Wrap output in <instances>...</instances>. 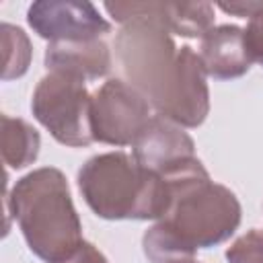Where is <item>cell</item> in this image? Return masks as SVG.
Here are the masks:
<instances>
[{"instance_id": "18", "label": "cell", "mask_w": 263, "mask_h": 263, "mask_svg": "<svg viewBox=\"0 0 263 263\" xmlns=\"http://www.w3.org/2000/svg\"><path fill=\"white\" fill-rule=\"evenodd\" d=\"M181 263H201V261H195V259H187V261H181Z\"/></svg>"}, {"instance_id": "17", "label": "cell", "mask_w": 263, "mask_h": 263, "mask_svg": "<svg viewBox=\"0 0 263 263\" xmlns=\"http://www.w3.org/2000/svg\"><path fill=\"white\" fill-rule=\"evenodd\" d=\"M62 263H109L107 261V257L95 247V245H90V242H82V247L70 257V259H66V261H62Z\"/></svg>"}, {"instance_id": "14", "label": "cell", "mask_w": 263, "mask_h": 263, "mask_svg": "<svg viewBox=\"0 0 263 263\" xmlns=\"http://www.w3.org/2000/svg\"><path fill=\"white\" fill-rule=\"evenodd\" d=\"M228 263H263V230L253 228L226 249Z\"/></svg>"}, {"instance_id": "9", "label": "cell", "mask_w": 263, "mask_h": 263, "mask_svg": "<svg viewBox=\"0 0 263 263\" xmlns=\"http://www.w3.org/2000/svg\"><path fill=\"white\" fill-rule=\"evenodd\" d=\"M132 156L144 168L162 177L195 158V142L181 125L162 115H152L132 144Z\"/></svg>"}, {"instance_id": "15", "label": "cell", "mask_w": 263, "mask_h": 263, "mask_svg": "<svg viewBox=\"0 0 263 263\" xmlns=\"http://www.w3.org/2000/svg\"><path fill=\"white\" fill-rule=\"evenodd\" d=\"M245 47L253 62L263 66V8L249 18L245 29Z\"/></svg>"}, {"instance_id": "4", "label": "cell", "mask_w": 263, "mask_h": 263, "mask_svg": "<svg viewBox=\"0 0 263 263\" xmlns=\"http://www.w3.org/2000/svg\"><path fill=\"white\" fill-rule=\"evenodd\" d=\"M86 205L103 220H158L166 208V183L125 152L88 158L78 171Z\"/></svg>"}, {"instance_id": "12", "label": "cell", "mask_w": 263, "mask_h": 263, "mask_svg": "<svg viewBox=\"0 0 263 263\" xmlns=\"http://www.w3.org/2000/svg\"><path fill=\"white\" fill-rule=\"evenodd\" d=\"M39 132L21 117L2 115V160L8 168H25L39 156Z\"/></svg>"}, {"instance_id": "2", "label": "cell", "mask_w": 263, "mask_h": 263, "mask_svg": "<svg viewBox=\"0 0 263 263\" xmlns=\"http://www.w3.org/2000/svg\"><path fill=\"white\" fill-rule=\"evenodd\" d=\"M166 208L142 238L150 263H181L197 249H212L228 240L240 224L236 195L214 183L201 160L193 158L162 175Z\"/></svg>"}, {"instance_id": "3", "label": "cell", "mask_w": 263, "mask_h": 263, "mask_svg": "<svg viewBox=\"0 0 263 263\" xmlns=\"http://www.w3.org/2000/svg\"><path fill=\"white\" fill-rule=\"evenodd\" d=\"M6 208L29 249L45 263L70 259L84 242L70 185L60 168L41 166L21 177L6 193Z\"/></svg>"}, {"instance_id": "10", "label": "cell", "mask_w": 263, "mask_h": 263, "mask_svg": "<svg viewBox=\"0 0 263 263\" xmlns=\"http://www.w3.org/2000/svg\"><path fill=\"white\" fill-rule=\"evenodd\" d=\"M199 60L208 76L216 80L240 78L251 70V55L245 47V31L236 25L212 27L201 37Z\"/></svg>"}, {"instance_id": "16", "label": "cell", "mask_w": 263, "mask_h": 263, "mask_svg": "<svg viewBox=\"0 0 263 263\" xmlns=\"http://www.w3.org/2000/svg\"><path fill=\"white\" fill-rule=\"evenodd\" d=\"M218 8H222L224 12L228 14H236V16H242V18H251L255 12H259L263 8V0H240V2H220Z\"/></svg>"}, {"instance_id": "8", "label": "cell", "mask_w": 263, "mask_h": 263, "mask_svg": "<svg viewBox=\"0 0 263 263\" xmlns=\"http://www.w3.org/2000/svg\"><path fill=\"white\" fill-rule=\"evenodd\" d=\"M105 10L119 25L148 21L181 37H203L214 27L210 2H105Z\"/></svg>"}, {"instance_id": "6", "label": "cell", "mask_w": 263, "mask_h": 263, "mask_svg": "<svg viewBox=\"0 0 263 263\" xmlns=\"http://www.w3.org/2000/svg\"><path fill=\"white\" fill-rule=\"evenodd\" d=\"M150 119V103L121 78H109L92 92L90 129L95 142L132 146Z\"/></svg>"}, {"instance_id": "11", "label": "cell", "mask_w": 263, "mask_h": 263, "mask_svg": "<svg viewBox=\"0 0 263 263\" xmlns=\"http://www.w3.org/2000/svg\"><path fill=\"white\" fill-rule=\"evenodd\" d=\"M47 72L86 80H99L111 70V51L103 39L90 41H55L45 49Z\"/></svg>"}, {"instance_id": "1", "label": "cell", "mask_w": 263, "mask_h": 263, "mask_svg": "<svg viewBox=\"0 0 263 263\" xmlns=\"http://www.w3.org/2000/svg\"><path fill=\"white\" fill-rule=\"evenodd\" d=\"M115 58L132 84L158 115L181 127H197L210 113L205 70L189 45L148 21H132L115 37Z\"/></svg>"}, {"instance_id": "7", "label": "cell", "mask_w": 263, "mask_h": 263, "mask_svg": "<svg viewBox=\"0 0 263 263\" xmlns=\"http://www.w3.org/2000/svg\"><path fill=\"white\" fill-rule=\"evenodd\" d=\"M29 27L49 43L90 41L111 31V25L99 14L92 2L39 0L27 10Z\"/></svg>"}, {"instance_id": "5", "label": "cell", "mask_w": 263, "mask_h": 263, "mask_svg": "<svg viewBox=\"0 0 263 263\" xmlns=\"http://www.w3.org/2000/svg\"><path fill=\"white\" fill-rule=\"evenodd\" d=\"M90 103L92 95H88L82 80L49 72L35 86L31 111L55 142L70 148H82L95 142L90 129Z\"/></svg>"}, {"instance_id": "13", "label": "cell", "mask_w": 263, "mask_h": 263, "mask_svg": "<svg viewBox=\"0 0 263 263\" xmlns=\"http://www.w3.org/2000/svg\"><path fill=\"white\" fill-rule=\"evenodd\" d=\"M2 33V53H4V70H2V80H14L27 74L31 58H33V47L27 37V33L21 27H14L10 23H2L0 27Z\"/></svg>"}]
</instances>
